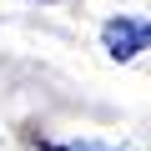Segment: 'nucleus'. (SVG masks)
<instances>
[{"instance_id":"nucleus-2","label":"nucleus","mask_w":151,"mask_h":151,"mask_svg":"<svg viewBox=\"0 0 151 151\" xmlns=\"http://www.w3.org/2000/svg\"><path fill=\"white\" fill-rule=\"evenodd\" d=\"M40 151H101V146H55V141H40Z\"/></svg>"},{"instance_id":"nucleus-1","label":"nucleus","mask_w":151,"mask_h":151,"mask_svg":"<svg viewBox=\"0 0 151 151\" xmlns=\"http://www.w3.org/2000/svg\"><path fill=\"white\" fill-rule=\"evenodd\" d=\"M101 40L116 60H136L141 50H151V25L146 20H131V15H116L101 25Z\"/></svg>"}]
</instances>
